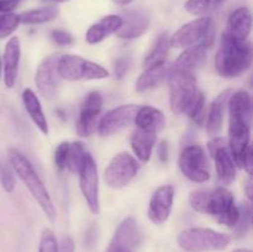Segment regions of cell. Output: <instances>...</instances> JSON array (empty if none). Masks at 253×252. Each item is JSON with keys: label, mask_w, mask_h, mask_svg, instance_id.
<instances>
[{"label": "cell", "mask_w": 253, "mask_h": 252, "mask_svg": "<svg viewBox=\"0 0 253 252\" xmlns=\"http://www.w3.org/2000/svg\"><path fill=\"white\" fill-rule=\"evenodd\" d=\"M20 24V14L15 12H2L0 14V39L9 37L19 29Z\"/></svg>", "instance_id": "cell-33"}, {"label": "cell", "mask_w": 253, "mask_h": 252, "mask_svg": "<svg viewBox=\"0 0 253 252\" xmlns=\"http://www.w3.org/2000/svg\"><path fill=\"white\" fill-rule=\"evenodd\" d=\"M214 43L215 40H208L183 49L177 61L173 63L175 71L194 74V72L205 63L209 51Z\"/></svg>", "instance_id": "cell-19"}, {"label": "cell", "mask_w": 253, "mask_h": 252, "mask_svg": "<svg viewBox=\"0 0 253 252\" xmlns=\"http://www.w3.org/2000/svg\"><path fill=\"white\" fill-rule=\"evenodd\" d=\"M111 1L115 5H119V6H126V5H130L135 0H111Z\"/></svg>", "instance_id": "cell-45"}, {"label": "cell", "mask_w": 253, "mask_h": 252, "mask_svg": "<svg viewBox=\"0 0 253 252\" xmlns=\"http://www.w3.org/2000/svg\"><path fill=\"white\" fill-rule=\"evenodd\" d=\"M140 167V162L128 152L118 153L111 158L104 172L105 183L113 189L127 187L135 179Z\"/></svg>", "instance_id": "cell-10"}, {"label": "cell", "mask_w": 253, "mask_h": 252, "mask_svg": "<svg viewBox=\"0 0 253 252\" xmlns=\"http://www.w3.org/2000/svg\"><path fill=\"white\" fill-rule=\"evenodd\" d=\"M227 0H187L184 9L194 16H210L212 12L221 9Z\"/></svg>", "instance_id": "cell-30"}, {"label": "cell", "mask_w": 253, "mask_h": 252, "mask_svg": "<svg viewBox=\"0 0 253 252\" xmlns=\"http://www.w3.org/2000/svg\"><path fill=\"white\" fill-rule=\"evenodd\" d=\"M240 210V216L237 220L236 225H235L232 229H234L235 235L237 237H244L246 236L247 232L251 229V219H252V212L251 208L249 204H242L239 208Z\"/></svg>", "instance_id": "cell-34"}, {"label": "cell", "mask_w": 253, "mask_h": 252, "mask_svg": "<svg viewBox=\"0 0 253 252\" xmlns=\"http://www.w3.org/2000/svg\"><path fill=\"white\" fill-rule=\"evenodd\" d=\"M142 242V234L140 231L137 221L135 217L127 216L120 222L114 234L108 251H133Z\"/></svg>", "instance_id": "cell-17"}, {"label": "cell", "mask_w": 253, "mask_h": 252, "mask_svg": "<svg viewBox=\"0 0 253 252\" xmlns=\"http://www.w3.org/2000/svg\"><path fill=\"white\" fill-rule=\"evenodd\" d=\"M58 58L59 54H52V56L46 57L37 67L36 74H35V83H36V88L40 95L48 100L56 96L57 89H58L59 82H61L58 71H57Z\"/></svg>", "instance_id": "cell-15"}, {"label": "cell", "mask_w": 253, "mask_h": 252, "mask_svg": "<svg viewBox=\"0 0 253 252\" xmlns=\"http://www.w3.org/2000/svg\"><path fill=\"white\" fill-rule=\"evenodd\" d=\"M59 14V9L54 5L37 7V9L26 10L20 14V21L25 25H41L52 21Z\"/></svg>", "instance_id": "cell-29"}, {"label": "cell", "mask_w": 253, "mask_h": 252, "mask_svg": "<svg viewBox=\"0 0 253 252\" xmlns=\"http://www.w3.org/2000/svg\"><path fill=\"white\" fill-rule=\"evenodd\" d=\"M133 124L137 128L152 130L160 133L166 126V116L160 109H156L153 106H138Z\"/></svg>", "instance_id": "cell-27"}, {"label": "cell", "mask_w": 253, "mask_h": 252, "mask_svg": "<svg viewBox=\"0 0 253 252\" xmlns=\"http://www.w3.org/2000/svg\"><path fill=\"white\" fill-rule=\"evenodd\" d=\"M51 1H56V2H66L68 0H51Z\"/></svg>", "instance_id": "cell-48"}, {"label": "cell", "mask_w": 253, "mask_h": 252, "mask_svg": "<svg viewBox=\"0 0 253 252\" xmlns=\"http://www.w3.org/2000/svg\"><path fill=\"white\" fill-rule=\"evenodd\" d=\"M57 252H76V245H74L73 239L68 235H64L59 241Z\"/></svg>", "instance_id": "cell-40"}, {"label": "cell", "mask_w": 253, "mask_h": 252, "mask_svg": "<svg viewBox=\"0 0 253 252\" xmlns=\"http://www.w3.org/2000/svg\"><path fill=\"white\" fill-rule=\"evenodd\" d=\"M229 110V142L230 152L237 167L242 168L244 160L251 147L252 100L249 91H232L227 103Z\"/></svg>", "instance_id": "cell-1"}, {"label": "cell", "mask_w": 253, "mask_h": 252, "mask_svg": "<svg viewBox=\"0 0 253 252\" xmlns=\"http://www.w3.org/2000/svg\"><path fill=\"white\" fill-rule=\"evenodd\" d=\"M79 178V189L88 205L91 214L99 215L100 212V189H99V173L95 160L86 152L81 168L77 172Z\"/></svg>", "instance_id": "cell-11"}, {"label": "cell", "mask_w": 253, "mask_h": 252, "mask_svg": "<svg viewBox=\"0 0 253 252\" xmlns=\"http://www.w3.org/2000/svg\"><path fill=\"white\" fill-rule=\"evenodd\" d=\"M173 71H174V66L172 62L168 61L145 68V71L140 74L136 81V90L138 93H145V91L158 88L163 83L168 82Z\"/></svg>", "instance_id": "cell-21"}, {"label": "cell", "mask_w": 253, "mask_h": 252, "mask_svg": "<svg viewBox=\"0 0 253 252\" xmlns=\"http://www.w3.org/2000/svg\"><path fill=\"white\" fill-rule=\"evenodd\" d=\"M168 145L167 142H161V145L158 146V156H160V160L162 161V162H167L168 160Z\"/></svg>", "instance_id": "cell-43"}, {"label": "cell", "mask_w": 253, "mask_h": 252, "mask_svg": "<svg viewBox=\"0 0 253 252\" xmlns=\"http://www.w3.org/2000/svg\"><path fill=\"white\" fill-rule=\"evenodd\" d=\"M157 132L145 128H137L131 135L130 143L136 160L142 163H147L151 160L153 150H155L156 141H157Z\"/></svg>", "instance_id": "cell-25"}, {"label": "cell", "mask_w": 253, "mask_h": 252, "mask_svg": "<svg viewBox=\"0 0 253 252\" xmlns=\"http://www.w3.org/2000/svg\"><path fill=\"white\" fill-rule=\"evenodd\" d=\"M123 25V17L121 15H106V16L101 17L99 21L91 25L88 29L85 34V40L88 43L96 44L103 42L111 35L116 34L118 30L120 29Z\"/></svg>", "instance_id": "cell-24"}, {"label": "cell", "mask_w": 253, "mask_h": 252, "mask_svg": "<svg viewBox=\"0 0 253 252\" xmlns=\"http://www.w3.org/2000/svg\"><path fill=\"white\" fill-rule=\"evenodd\" d=\"M11 1H16L17 2V0H11Z\"/></svg>", "instance_id": "cell-50"}, {"label": "cell", "mask_w": 253, "mask_h": 252, "mask_svg": "<svg viewBox=\"0 0 253 252\" xmlns=\"http://www.w3.org/2000/svg\"><path fill=\"white\" fill-rule=\"evenodd\" d=\"M57 71L59 78L69 82L100 81L110 77L105 67L76 54L59 56Z\"/></svg>", "instance_id": "cell-7"}, {"label": "cell", "mask_w": 253, "mask_h": 252, "mask_svg": "<svg viewBox=\"0 0 253 252\" xmlns=\"http://www.w3.org/2000/svg\"><path fill=\"white\" fill-rule=\"evenodd\" d=\"M131 67V58L130 57H120L118 61L115 62V66H114V74L118 79H123L124 77L127 74L128 69Z\"/></svg>", "instance_id": "cell-39"}, {"label": "cell", "mask_w": 253, "mask_h": 252, "mask_svg": "<svg viewBox=\"0 0 253 252\" xmlns=\"http://www.w3.org/2000/svg\"><path fill=\"white\" fill-rule=\"evenodd\" d=\"M22 104H24L25 110H26L27 115L30 116L34 125L43 135H48V121H47L46 114L42 109V104L39 96L32 89L26 88L22 91Z\"/></svg>", "instance_id": "cell-26"}, {"label": "cell", "mask_w": 253, "mask_h": 252, "mask_svg": "<svg viewBox=\"0 0 253 252\" xmlns=\"http://www.w3.org/2000/svg\"><path fill=\"white\" fill-rule=\"evenodd\" d=\"M2 74V63H1V57H0V79H1Z\"/></svg>", "instance_id": "cell-47"}, {"label": "cell", "mask_w": 253, "mask_h": 252, "mask_svg": "<svg viewBox=\"0 0 253 252\" xmlns=\"http://www.w3.org/2000/svg\"><path fill=\"white\" fill-rule=\"evenodd\" d=\"M169 83V105L175 115H187L200 90L195 74L173 71L168 79Z\"/></svg>", "instance_id": "cell-6"}, {"label": "cell", "mask_w": 253, "mask_h": 252, "mask_svg": "<svg viewBox=\"0 0 253 252\" xmlns=\"http://www.w3.org/2000/svg\"><path fill=\"white\" fill-rule=\"evenodd\" d=\"M208 40H215L214 20L211 16H203L179 27L174 35L170 36V46L184 49Z\"/></svg>", "instance_id": "cell-8"}, {"label": "cell", "mask_w": 253, "mask_h": 252, "mask_svg": "<svg viewBox=\"0 0 253 252\" xmlns=\"http://www.w3.org/2000/svg\"><path fill=\"white\" fill-rule=\"evenodd\" d=\"M253 182H252V175H249V178H247L246 180V184H245V193H246L247 198H249V200L251 202L252 200V197H253Z\"/></svg>", "instance_id": "cell-44"}, {"label": "cell", "mask_w": 253, "mask_h": 252, "mask_svg": "<svg viewBox=\"0 0 253 252\" xmlns=\"http://www.w3.org/2000/svg\"><path fill=\"white\" fill-rule=\"evenodd\" d=\"M9 162L11 169L24 183V185L27 188L32 198L36 200L47 219L49 221H54L57 217V210L53 204V200L31 162L27 160L26 156L14 148L9 151Z\"/></svg>", "instance_id": "cell-3"}, {"label": "cell", "mask_w": 253, "mask_h": 252, "mask_svg": "<svg viewBox=\"0 0 253 252\" xmlns=\"http://www.w3.org/2000/svg\"><path fill=\"white\" fill-rule=\"evenodd\" d=\"M231 89L222 90L216 98L210 104L207 113V119H205V127H207V133L210 137H216L221 132L222 126H224L225 113L227 110V103L231 96Z\"/></svg>", "instance_id": "cell-22"}, {"label": "cell", "mask_w": 253, "mask_h": 252, "mask_svg": "<svg viewBox=\"0 0 253 252\" xmlns=\"http://www.w3.org/2000/svg\"><path fill=\"white\" fill-rule=\"evenodd\" d=\"M232 252H252V251L249 249H236V250H234Z\"/></svg>", "instance_id": "cell-46"}, {"label": "cell", "mask_w": 253, "mask_h": 252, "mask_svg": "<svg viewBox=\"0 0 253 252\" xmlns=\"http://www.w3.org/2000/svg\"><path fill=\"white\" fill-rule=\"evenodd\" d=\"M230 242L229 235L209 227H189L177 236L178 246L184 252L224 251Z\"/></svg>", "instance_id": "cell-5"}, {"label": "cell", "mask_w": 253, "mask_h": 252, "mask_svg": "<svg viewBox=\"0 0 253 252\" xmlns=\"http://www.w3.org/2000/svg\"><path fill=\"white\" fill-rule=\"evenodd\" d=\"M208 152L215 162V170L220 187L232 184L236 178V165L230 152L227 137H211V140L208 142Z\"/></svg>", "instance_id": "cell-12"}, {"label": "cell", "mask_w": 253, "mask_h": 252, "mask_svg": "<svg viewBox=\"0 0 253 252\" xmlns=\"http://www.w3.org/2000/svg\"><path fill=\"white\" fill-rule=\"evenodd\" d=\"M137 110L138 105L135 104H125L111 109L98 121L96 131L103 137H109L120 132L121 130L133 124Z\"/></svg>", "instance_id": "cell-13"}, {"label": "cell", "mask_w": 253, "mask_h": 252, "mask_svg": "<svg viewBox=\"0 0 253 252\" xmlns=\"http://www.w3.org/2000/svg\"><path fill=\"white\" fill-rule=\"evenodd\" d=\"M123 25L116 32V36L123 40H135L146 34L151 25V16L143 9L126 10L123 15Z\"/></svg>", "instance_id": "cell-18"}, {"label": "cell", "mask_w": 253, "mask_h": 252, "mask_svg": "<svg viewBox=\"0 0 253 252\" xmlns=\"http://www.w3.org/2000/svg\"><path fill=\"white\" fill-rule=\"evenodd\" d=\"M68 147L69 142L64 141L57 146L56 151H54V163H56L57 168L59 170L66 169V162H67V155H68Z\"/></svg>", "instance_id": "cell-37"}, {"label": "cell", "mask_w": 253, "mask_h": 252, "mask_svg": "<svg viewBox=\"0 0 253 252\" xmlns=\"http://www.w3.org/2000/svg\"><path fill=\"white\" fill-rule=\"evenodd\" d=\"M252 30V15L249 7L241 6L230 14L226 29L222 34L236 41H247Z\"/></svg>", "instance_id": "cell-23"}, {"label": "cell", "mask_w": 253, "mask_h": 252, "mask_svg": "<svg viewBox=\"0 0 253 252\" xmlns=\"http://www.w3.org/2000/svg\"><path fill=\"white\" fill-rule=\"evenodd\" d=\"M108 252H133V251H124V250H118V251H108Z\"/></svg>", "instance_id": "cell-49"}, {"label": "cell", "mask_w": 253, "mask_h": 252, "mask_svg": "<svg viewBox=\"0 0 253 252\" xmlns=\"http://www.w3.org/2000/svg\"><path fill=\"white\" fill-rule=\"evenodd\" d=\"M0 180H1L2 189L6 193L14 192L15 187H16V179H15V173L11 168L2 167L1 172H0Z\"/></svg>", "instance_id": "cell-36"}, {"label": "cell", "mask_w": 253, "mask_h": 252, "mask_svg": "<svg viewBox=\"0 0 253 252\" xmlns=\"http://www.w3.org/2000/svg\"><path fill=\"white\" fill-rule=\"evenodd\" d=\"M178 166L185 178L194 183H207L211 178L207 151L199 145H189L180 152Z\"/></svg>", "instance_id": "cell-9"}, {"label": "cell", "mask_w": 253, "mask_h": 252, "mask_svg": "<svg viewBox=\"0 0 253 252\" xmlns=\"http://www.w3.org/2000/svg\"><path fill=\"white\" fill-rule=\"evenodd\" d=\"M170 36L167 32H162L157 36L155 43L151 47L150 52L146 54L145 59H143V67L148 68V67L156 66L162 62L167 61V56L169 53L170 49Z\"/></svg>", "instance_id": "cell-28"}, {"label": "cell", "mask_w": 253, "mask_h": 252, "mask_svg": "<svg viewBox=\"0 0 253 252\" xmlns=\"http://www.w3.org/2000/svg\"><path fill=\"white\" fill-rule=\"evenodd\" d=\"M175 189L173 185H161L155 190L148 204L147 215L152 224L161 226L169 219L174 203Z\"/></svg>", "instance_id": "cell-16"}, {"label": "cell", "mask_w": 253, "mask_h": 252, "mask_svg": "<svg viewBox=\"0 0 253 252\" xmlns=\"http://www.w3.org/2000/svg\"><path fill=\"white\" fill-rule=\"evenodd\" d=\"M20 59H21V43L19 37L12 36L5 44L4 56H2V74L6 88H12L16 84L19 76Z\"/></svg>", "instance_id": "cell-20"}, {"label": "cell", "mask_w": 253, "mask_h": 252, "mask_svg": "<svg viewBox=\"0 0 253 252\" xmlns=\"http://www.w3.org/2000/svg\"><path fill=\"white\" fill-rule=\"evenodd\" d=\"M207 99L203 91H200L198 98L195 99L194 104L192 105V108L189 109V111L187 113V116L197 126L202 127L205 124V119H207Z\"/></svg>", "instance_id": "cell-32"}, {"label": "cell", "mask_w": 253, "mask_h": 252, "mask_svg": "<svg viewBox=\"0 0 253 252\" xmlns=\"http://www.w3.org/2000/svg\"><path fill=\"white\" fill-rule=\"evenodd\" d=\"M51 39L54 43L62 47L71 46V44L74 42L73 36H72L68 31H64V30H58V29L51 31Z\"/></svg>", "instance_id": "cell-38"}, {"label": "cell", "mask_w": 253, "mask_h": 252, "mask_svg": "<svg viewBox=\"0 0 253 252\" xmlns=\"http://www.w3.org/2000/svg\"><path fill=\"white\" fill-rule=\"evenodd\" d=\"M189 202L197 212L215 217L220 224L231 229L239 220V207H236L234 195L226 187L195 190L190 194Z\"/></svg>", "instance_id": "cell-2"}, {"label": "cell", "mask_w": 253, "mask_h": 252, "mask_svg": "<svg viewBox=\"0 0 253 252\" xmlns=\"http://www.w3.org/2000/svg\"><path fill=\"white\" fill-rule=\"evenodd\" d=\"M58 250V241L56 235L48 227H44L41 232L39 244V252H57Z\"/></svg>", "instance_id": "cell-35"}, {"label": "cell", "mask_w": 253, "mask_h": 252, "mask_svg": "<svg viewBox=\"0 0 253 252\" xmlns=\"http://www.w3.org/2000/svg\"><path fill=\"white\" fill-rule=\"evenodd\" d=\"M252 46L247 41H236L222 34L220 47L215 56V68L224 78H237L252 64Z\"/></svg>", "instance_id": "cell-4"}, {"label": "cell", "mask_w": 253, "mask_h": 252, "mask_svg": "<svg viewBox=\"0 0 253 252\" xmlns=\"http://www.w3.org/2000/svg\"><path fill=\"white\" fill-rule=\"evenodd\" d=\"M17 6L16 1L11 0H0V14L2 12H12Z\"/></svg>", "instance_id": "cell-41"}, {"label": "cell", "mask_w": 253, "mask_h": 252, "mask_svg": "<svg viewBox=\"0 0 253 252\" xmlns=\"http://www.w3.org/2000/svg\"><path fill=\"white\" fill-rule=\"evenodd\" d=\"M86 155V151L84 148L83 143L79 141H74V142H69L68 147V155H67V162H66V169L69 172L77 173L81 168L82 162H83L84 157Z\"/></svg>", "instance_id": "cell-31"}, {"label": "cell", "mask_w": 253, "mask_h": 252, "mask_svg": "<svg viewBox=\"0 0 253 252\" xmlns=\"http://www.w3.org/2000/svg\"><path fill=\"white\" fill-rule=\"evenodd\" d=\"M252 158H253V151H252V147H250L246 153V157H245L244 160V166H242V168L249 173V175L252 174Z\"/></svg>", "instance_id": "cell-42"}, {"label": "cell", "mask_w": 253, "mask_h": 252, "mask_svg": "<svg viewBox=\"0 0 253 252\" xmlns=\"http://www.w3.org/2000/svg\"><path fill=\"white\" fill-rule=\"evenodd\" d=\"M104 99L99 91H90L83 100L77 120V133L81 137H89L95 131L99 116L103 111Z\"/></svg>", "instance_id": "cell-14"}]
</instances>
